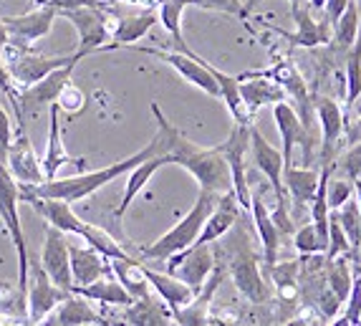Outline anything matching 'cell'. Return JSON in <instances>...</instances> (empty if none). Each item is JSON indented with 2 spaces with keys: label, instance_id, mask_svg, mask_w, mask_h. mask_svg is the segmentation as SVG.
Returning a JSON list of instances; mask_svg holds the SVG:
<instances>
[{
  "label": "cell",
  "instance_id": "24",
  "mask_svg": "<svg viewBox=\"0 0 361 326\" xmlns=\"http://www.w3.org/2000/svg\"><path fill=\"white\" fill-rule=\"evenodd\" d=\"M68 258H71L73 286H86L91 281H97L99 276L111 271V263H109L106 255H102L89 243L86 246H76V243L68 241Z\"/></svg>",
  "mask_w": 361,
  "mask_h": 326
},
{
  "label": "cell",
  "instance_id": "2",
  "mask_svg": "<svg viewBox=\"0 0 361 326\" xmlns=\"http://www.w3.org/2000/svg\"><path fill=\"white\" fill-rule=\"evenodd\" d=\"M152 155H162L159 152V139L157 134L152 137V142L147 147H142L139 152H134L132 157H124L121 162L109 164L102 169H91V172H81V175L73 177H51V180H43L38 185H18L20 188V200L28 198H54V200H66V203H78V200H86L89 195H94L97 190H102L109 182L119 180L121 175H129V169L137 167L139 162H145Z\"/></svg>",
  "mask_w": 361,
  "mask_h": 326
},
{
  "label": "cell",
  "instance_id": "52",
  "mask_svg": "<svg viewBox=\"0 0 361 326\" xmlns=\"http://www.w3.org/2000/svg\"><path fill=\"white\" fill-rule=\"evenodd\" d=\"M308 6H311V11H324L326 0H308Z\"/></svg>",
  "mask_w": 361,
  "mask_h": 326
},
{
  "label": "cell",
  "instance_id": "8",
  "mask_svg": "<svg viewBox=\"0 0 361 326\" xmlns=\"http://www.w3.org/2000/svg\"><path fill=\"white\" fill-rule=\"evenodd\" d=\"M134 51L152 56V59L164 61V64H169V66H172L177 73H180V76L187 81V84L197 86L200 91H205V94H210V97L220 99V86H217V81H215V76H212V71L205 66V59L195 54V51L190 49V46H187L185 51H177V49L175 51L142 49V46H134Z\"/></svg>",
  "mask_w": 361,
  "mask_h": 326
},
{
  "label": "cell",
  "instance_id": "25",
  "mask_svg": "<svg viewBox=\"0 0 361 326\" xmlns=\"http://www.w3.org/2000/svg\"><path fill=\"white\" fill-rule=\"evenodd\" d=\"M43 324H56V326H89V324H106L104 316L97 308L91 306L89 298L78 296V294H68L59 306L46 316Z\"/></svg>",
  "mask_w": 361,
  "mask_h": 326
},
{
  "label": "cell",
  "instance_id": "34",
  "mask_svg": "<svg viewBox=\"0 0 361 326\" xmlns=\"http://www.w3.org/2000/svg\"><path fill=\"white\" fill-rule=\"evenodd\" d=\"M111 263V271L119 278V284L132 294L134 298H142L149 294V281H147L145 273V263H139L134 258H109Z\"/></svg>",
  "mask_w": 361,
  "mask_h": 326
},
{
  "label": "cell",
  "instance_id": "18",
  "mask_svg": "<svg viewBox=\"0 0 361 326\" xmlns=\"http://www.w3.org/2000/svg\"><path fill=\"white\" fill-rule=\"evenodd\" d=\"M311 6L308 3H303V6H295L290 8V16H293L295 20V33H288V30H281L276 28L278 36L288 38L290 46H295V49H316V46H324V43L331 41V23L329 20H316L313 18Z\"/></svg>",
  "mask_w": 361,
  "mask_h": 326
},
{
  "label": "cell",
  "instance_id": "28",
  "mask_svg": "<svg viewBox=\"0 0 361 326\" xmlns=\"http://www.w3.org/2000/svg\"><path fill=\"white\" fill-rule=\"evenodd\" d=\"M73 294L78 296L89 298V301H97V303H104V306H129L134 301V296L129 294L124 286L119 284V278L114 276V271L104 273L99 276L97 281H91L86 286H73Z\"/></svg>",
  "mask_w": 361,
  "mask_h": 326
},
{
  "label": "cell",
  "instance_id": "45",
  "mask_svg": "<svg viewBox=\"0 0 361 326\" xmlns=\"http://www.w3.org/2000/svg\"><path fill=\"white\" fill-rule=\"evenodd\" d=\"M56 104H59V109H61V111H66V114H78V111L86 107V94L78 89L76 84H71V81H68V84L61 89Z\"/></svg>",
  "mask_w": 361,
  "mask_h": 326
},
{
  "label": "cell",
  "instance_id": "17",
  "mask_svg": "<svg viewBox=\"0 0 361 326\" xmlns=\"http://www.w3.org/2000/svg\"><path fill=\"white\" fill-rule=\"evenodd\" d=\"M313 111L321 121V167H326V164H334V155L346 129V119L336 99L331 97H313Z\"/></svg>",
  "mask_w": 361,
  "mask_h": 326
},
{
  "label": "cell",
  "instance_id": "37",
  "mask_svg": "<svg viewBox=\"0 0 361 326\" xmlns=\"http://www.w3.org/2000/svg\"><path fill=\"white\" fill-rule=\"evenodd\" d=\"M359 28H361V3L359 0H349V6L341 13V18L334 23V33H336L334 38L338 41V46L351 49L356 36H359Z\"/></svg>",
  "mask_w": 361,
  "mask_h": 326
},
{
  "label": "cell",
  "instance_id": "13",
  "mask_svg": "<svg viewBox=\"0 0 361 326\" xmlns=\"http://www.w3.org/2000/svg\"><path fill=\"white\" fill-rule=\"evenodd\" d=\"M273 119H276V127L281 132V139H283V162L286 167L293 164V147L301 145L303 157L306 162H311V132L303 127L301 116L293 109V104L283 102L273 104Z\"/></svg>",
  "mask_w": 361,
  "mask_h": 326
},
{
  "label": "cell",
  "instance_id": "53",
  "mask_svg": "<svg viewBox=\"0 0 361 326\" xmlns=\"http://www.w3.org/2000/svg\"><path fill=\"white\" fill-rule=\"evenodd\" d=\"M290 3V8H295V6H303V3H308V0H288Z\"/></svg>",
  "mask_w": 361,
  "mask_h": 326
},
{
  "label": "cell",
  "instance_id": "39",
  "mask_svg": "<svg viewBox=\"0 0 361 326\" xmlns=\"http://www.w3.org/2000/svg\"><path fill=\"white\" fill-rule=\"evenodd\" d=\"M331 263V273H329V286L331 294L336 296L338 303H346L349 298L351 284H354V273H351V260H329Z\"/></svg>",
  "mask_w": 361,
  "mask_h": 326
},
{
  "label": "cell",
  "instance_id": "35",
  "mask_svg": "<svg viewBox=\"0 0 361 326\" xmlns=\"http://www.w3.org/2000/svg\"><path fill=\"white\" fill-rule=\"evenodd\" d=\"M185 8H190V0H162L159 6H157V13H159V23L164 25L172 41H175V49L177 51H185L187 43L185 36H182V13Z\"/></svg>",
  "mask_w": 361,
  "mask_h": 326
},
{
  "label": "cell",
  "instance_id": "12",
  "mask_svg": "<svg viewBox=\"0 0 361 326\" xmlns=\"http://www.w3.org/2000/svg\"><path fill=\"white\" fill-rule=\"evenodd\" d=\"M6 167L18 185H38V182L46 180L43 162L38 159L36 152H33V145H30L25 127H18V137H13L11 147H8Z\"/></svg>",
  "mask_w": 361,
  "mask_h": 326
},
{
  "label": "cell",
  "instance_id": "11",
  "mask_svg": "<svg viewBox=\"0 0 361 326\" xmlns=\"http://www.w3.org/2000/svg\"><path fill=\"white\" fill-rule=\"evenodd\" d=\"M215 268V253H212V243H192L190 248L167 258V271L182 278L187 286L195 291L202 289L207 276Z\"/></svg>",
  "mask_w": 361,
  "mask_h": 326
},
{
  "label": "cell",
  "instance_id": "15",
  "mask_svg": "<svg viewBox=\"0 0 361 326\" xmlns=\"http://www.w3.org/2000/svg\"><path fill=\"white\" fill-rule=\"evenodd\" d=\"M41 268L49 273V278L61 289H73L71 276V258H68V238L63 230L49 225L46 228V243L41 253Z\"/></svg>",
  "mask_w": 361,
  "mask_h": 326
},
{
  "label": "cell",
  "instance_id": "32",
  "mask_svg": "<svg viewBox=\"0 0 361 326\" xmlns=\"http://www.w3.org/2000/svg\"><path fill=\"white\" fill-rule=\"evenodd\" d=\"M124 321L127 324H154V326H162V324H169L172 319V311H169L167 303L157 301L152 294L142 298H134L129 306H124Z\"/></svg>",
  "mask_w": 361,
  "mask_h": 326
},
{
  "label": "cell",
  "instance_id": "33",
  "mask_svg": "<svg viewBox=\"0 0 361 326\" xmlns=\"http://www.w3.org/2000/svg\"><path fill=\"white\" fill-rule=\"evenodd\" d=\"M43 172H46V180L51 177H59L61 167L63 164H71L76 159L68 157L66 147L61 142V127H59V104H51V119H49V150L43 155Z\"/></svg>",
  "mask_w": 361,
  "mask_h": 326
},
{
  "label": "cell",
  "instance_id": "30",
  "mask_svg": "<svg viewBox=\"0 0 361 326\" xmlns=\"http://www.w3.org/2000/svg\"><path fill=\"white\" fill-rule=\"evenodd\" d=\"M145 273H147V281H149V286L157 291V294H159V298L167 303L172 314H175V311H180L182 306H187V303L195 298V294H197L192 286H187L182 278L175 276V273L152 271L149 266H145Z\"/></svg>",
  "mask_w": 361,
  "mask_h": 326
},
{
  "label": "cell",
  "instance_id": "46",
  "mask_svg": "<svg viewBox=\"0 0 361 326\" xmlns=\"http://www.w3.org/2000/svg\"><path fill=\"white\" fill-rule=\"evenodd\" d=\"M0 94H3V97H8V102H11L13 107H16V102H18V94H20V89L16 86V81H13L11 71H8L3 54H0Z\"/></svg>",
  "mask_w": 361,
  "mask_h": 326
},
{
  "label": "cell",
  "instance_id": "29",
  "mask_svg": "<svg viewBox=\"0 0 361 326\" xmlns=\"http://www.w3.org/2000/svg\"><path fill=\"white\" fill-rule=\"evenodd\" d=\"M250 215H253V223H255V228H258L265 266L271 268L273 263H278V250H281V238L283 236H281L278 225L273 223L271 210L265 207L260 195H250Z\"/></svg>",
  "mask_w": 361,
  "mask_h": 326
},
{
  "label": "cell",
  "instance_id": "54",
  "mask_svg": "<svg viewBox=\"0 0 361 326\" xmlns=\"http://www.w3.org/2000/svg\"><path fill=\"white\" fill-rule=\"evenodd\" d=\"M359 268H361V260H359Z\"/></svg>",
  "mask_w": 361,
  "mask_h": 326
},
{
  "label": "cell",
  "instance_id": "26",
  "mask_svg": "<svg viewBox=\"0 0 361 326\" xmlns=\"http://www.w3.org/2000/svg\"><path fill=\"white\" fill-rule=\"evenodd\" d=\"M319 175L321 167H286L283 169V185L288 190L290 200H293V212L290 215H301L308 210L316 188H319Z\"/></svg>",
  "mask_w": 361,
  "mask_h": 326
},
{
  "label": "cell",
  "instance_id": "14",
  "mask_svg": "<svg viewBox=\"0 0 361 326\" xmlns=\"http://www.w3.org/2000/svg\"><path fill=\"white\" fill-rule=\"evenodd\" d=\"M71 291L61 289L49 278V273L43 271L41 266L33 271V278L28 284V296H25V314H28L30 324H43L46 316L59 306Z\"/></svg>",
  "mask_w": 361,
  "mask_h": 326
},
{
  "label": "cell",
  "instance_id": "9",
  "mask_svg": "<svg viewBox=\"0 0 361 326\" xmlns=\"http://www.w3.org/2000/svg\"><path fill=\"white\" fill-rule=\"evenodd\" d=\"M78 61H71V64H66V66L56 68V71H51L46 79H41L38 84L28 86V89H20L18 94V102H16V116H18V124L20 127H25V119L28 116H33L36 111H41L43 107H51V104H56V99H59L61 89L71 81V73L73 68H76Z\"/></svg>",
  "mask_w": 361,
  "mask_h": 326
},
{
  "label": "cell",
  "instance_id": "10",
  "mask_svg": "<svg viewBox=\"0 0 361 326\" xmlns=\"http://www.w3.org/2000/svg\"><path fill=\"white\" fill-rule=\"evenodd\" d=\"M68 23L76 28L78 33V49L86 54H97L104 51L109 41H111V18L104 6L99 8H73V11L61 13Z\"/></svg>",
  "mask_w": 361,
  "mask_h": 326
},
{
  "label": "cell",
  "instance_id": "50",
  "mask_svg": "<svg viewBox=\"0 0 361 326\" xmlns=\"http://www.w3.org/2000/svg\"><path fill=\"white\" fill-rule=\"evenodd\" d=\"M11 41V33H8L6 23H3V16H0V51L6 49V43Z\"/></svg>",
  "mask_w": 361,
  "mask_h": 326
},
{
  "label": "cell",
  "instance_id": "20",
  "mask_svg": "<svg viewBox=\"0 0 361 326\" xmlns=\"http://www.w3.org/2000/svg\"><path fill=\"white\" fill-rule=\"evenodd\" d=\"M268 76H273V79L278 81V84L283 86L286 97H293V109L298 111V116H301L303 127L311 132V119H313V97L308 94L306 89V81H303V76L298 73V68L290 64V61H281V64H276V66L268 71Z\"/></svg>",
  "mask_w": 361,
  "mask_h": 326
},
{
  "label": "cell",
  "instance_id": "7",
  "mask_svg": "<svg viewBox=\"0 0 361 326\" xmlns=\"http://www.w3.org/2000/svg\"><path fill=\"white\" fill-rule=\"evenodd\" d=\"M217 150L223 152L225 159H228L235 198H238L243 210L250 212V195L253 193H250V180H247V169H245V157L247 152H250V124H238L235 121L228 139H225L223 145H217Z\"/></svg>",
  "mask_w": 361,
  "mask_h": 326
},
{
  "label": "cell",
  "instance_id": "5",
  "mask_svg": "<svg viewBox=\"0 0 361 326\" xmlns=\"http://www.w3.org/2000/svg\"><path fill=\"white\" fill-rule=\"evenodd\" d=\"M18 203H20L18 182L13 180L6 162L0 159V220H3V225H6L8 233H11L13 248H16V255H18L20 298H23V303H25V296H28V248H25L23 228H20Z\"/></svg>",
  "mask_w": 361,
  "mask_h": 326
},
{
  "label": "cell",
  "instance_id": "51",
  "mask_svg": "<svg viewBox=\"0 0 361 326\" xmlns=\"http://www.w3.org/2000/svg\"><path fill=\"white\" fill-rule=\"evenodd\" d=\"M354 190H356V205H359V215H361V180L354 182Z\"/></svg>",
  "mask_w": 361,
  "mask_h": 326
},
{
  "label": "cell",
  "instance_id": "6",
  "mask_svg": "<svg viewBox=\"0 0 361 326\" xmlns=\"http://www.w3.org/2000/svg\"><path fill=\"white\" fill-rule=\"evenodd\" d=\"M228 271L233 276L235 289L240 291L247 301L253 303H265L271 291L265 284L263 273L258 268V258H255L253 248L247 243L245 233H238L235 241H228Z\"/></svg>",
  "mask_w": 361,
  "mask_h": 326
},
{
  "label": "cell",
  "instance_id": "23",
  "mask_svg": "<svg viewBox=\"0 0 361 326\" xmlns=\"http://www.w3.org/2000/svg\"><path fill=\"white\" fill-rule=\"evenodd\" d=\"M238 210H240V203H238L233 190L220 195L195 243H215L223 236H228L230 230L235 228V223H238Z\"/></svg>",
  "mask_w": 361,
  "mask_h": 326
},
{
  "label": "cell",
  "instance_id": "44",
  "mask_svg": "<svg viewBox=\"0 0 361 326\" xmlns=\"http://www.w3.org/2000/svg\"><path fill=\"white\" fill-rule=\"evenodd\" d=\"M351 195H354V182L346 180V177H334V172H331L329 180H326V200H329V207L338 210Z\"/></svg>",
  "mask_w": 361,
  "mask_h": 326
},
{
  "label": "cell",
  "instance_id": "16",
  "mask_svg": "<svg viewBox=\"0 0 361 326\" xmlns=\"http://www.w3.org/2000/svg\"><path fill=\"white\" fill-rule=\"evenodd\" d=\"M56 16H59V11L54 6H36L23 16H8V18H3V23H6L13 43L30 46V43L41 41L43 36H49Z\"/></svg>",
  "mask_w": 361,
  "mask_h": 326
},
{
  "label": "cell",
  "instance_id": "41",
  "mask_svg": "<svg viewBox=\"0 0 361 326\" xmlns=\"http://www.w3.org/2000/svg\"><path fill=\"white\" fill-rule=\"evenodd\" d=\"M293 246H295V250H298V253H303V255L326 253V241L321 238V233L316 230V225H313V223H306V225H301V228L295 230Z\"/></svg>",
  "mask_w": 361,
  "mask_h": 326
},
{
  "label": "cell",
  "instance_id": "22",
  "mask_svg": "<svg viewBox=\"0 0 361 326\" xmlns=\"http://www.w3.org/2000/svg\"><path fill=\"white\" fill-rule=\"evenodd\" d=\"M223 276H225V266H217L215 263V268H212V273L207 276L205 284H202V289L195 294V298L187 303V306L175 311L172 319L185 326L210 324V301H212V296H215V291L220 289V284H223Z\"/></svg>",
  "mask_w": 361,
  "mask_h": 326
},
{
  "label": "cell",
  "instance_id": "47",
  "mask_svg": "<svg viewBox=\"0 0 361 326\" xmlns=\"http://www.w3.org/2000/svg\"><path fill=\"white\" fill-rule=\"evenodd\" d=\"M49 6H54L59 13L63 11H73V8H99L106 6L104 0H49Z\"/></svg>",
  "mask_w": 361,
  "mask_h": 326
},
{
  "label": "cell",
  "instance_id": "19",
  "mask_svg": "<svg viewBox=\"0 0 361 326\" xmlns=\"http://www.w3.org/2000/svg\"><path fill=\"white\" fill-rule=\"evenodd\" d=\"M250 157H253L255 167L268 177L271 182L273 193H276V200L286 198V185H283V152H278L276 147L268 142V139L260 134V129L255 124H250Z\"/></svg>",
  "mask_w": 361,
  "mask_h": 326
},
{
  "label": "cell",
  "instance_id": "38",
  "mask_svg": "<svg viewBox=\"0 0 361 326\" xmlns=\"http://www.w3.org/2000/svg\"><path fill=\"white\" fill-rule=\"evenodd\" d=\"M361 97V28L346 59V109H354Z\"/></svg>",
  "mask_w": 361,
  "mask_h": 326
},
{
  "label": "cell",
  "instance_id": "49",
  "mask_svg": "<svg viewBox=\"0 0 361 326\" xmlns=\"http://www.w3.org/2000/svg\"><path fill=\"white\" fill-rule=\"evenodd\" d=\"M359 139H361V114H359V119L349 127V145L351 142H359Z\"/></svg>",
  "mask_w": 361,
  "mask_h": 326
},
{
  "label": "cell",
  "instance_id": "42",
  "mask_svg": "<svg viewBox=\"0 0 361 326\" xmlns=\"http://www.w3.org/2000/svg\"><path fill=\"white\" fill-rule=\"evenodd\" d=\"M331 172H338V177L346 180H361V139L351 142L349 150L343 152L341 159L336 164H331Z\"/></svg>",
  "mask_w": 361,
  "mask_h": 326
},
{
  "label": "cell",
  "instance_id": "48",
  "mask_svg": "<svg viewBox=\"0 0 361 326\" xmlns=\"http://www.w3.org/2000/svg\"><path fill=\"white\" fill-rule=\"evenodd\" d=\"M346 6H349V0H326V6H324L326 20L334 25L338 18H341V13L346 11Z\"/></svg>",
  "mask_w": 361,
  "mask_h": 326
},
{
  "label": "cell",
  "instance_id": "40",
  "mask_svg": "<svg viewBox=\"0 0 361 326\" xmlns=\"http://www.w3.org/2000/svg\"><path fill=\"white\" fill-rule=\"evenodd\" d=\"M326 258H349L351 260V243L343 233L341 223H338L336 210H331V220H329V246H326Z\"/></svg>",
  "mask_w": 361,
  "mask_h": 326
},
{
  "label": "cell",
  "instance_id": "4",
  "mask_svg": "<svg viewBox=\"0 0 361 326\" xmlns=\"http://www.w3.org/2000/svg\"><path fill=\"white\" fill-rule=\"evenodd\" d=\"M0 54H3V59H6V66H8V71H11L13 81H16L18 89H28V86L46 79V76H49L51 71H56V68L89 56L81 49H76L68 56H46V54L30 51L28 46H18V43H13V41H8L6 49L0 51Z\"/></svg>",
  "mask_w": 361,
  "mask_h": 326
},
{
  "label": "cell",
  "instance_id": "21",
  "mask_svg": "<svg viewBox=\"0 0 361 326\" xmlns=\"http://www.w3.org/2000/svg\"><path fill=\"white\" fill-rule=\"evenodd\" d=\"M159 23V13L157 8H142L139 13L119 16L116 25L111 28V41L104 46V51H114L121 46H134L139 38H145L152 30V25Z\"/></svg>",
  "mask_w": 361,
  "mask_h": 326
},
{
  "label": "cell",
  "instance_id": "27",
  "mask_svg": "<svg viewBox=\"0 0 361 326\" xmlns=\"http://www.w3.org/2000/svg\"><path fill=\"white\" fill-rule=\"evenodd\" d=\"M240 79V97L243 102H245L247 111L250 114H258L260 107H268V104H278L286 99V91L283 86L278 84L276 79H268V76H263V73H255L253 79H247V76H238Z\"/></svg>",
  "mask_w": 361,
  "mask_h": 326
},
{
  "label": "cell",
  "instance_id": "36",
  "mask_svg": "<svg viewBox=\"0 0 361 326\" xmlns=\"http://www.w3.org/2000/svg\"><path fill=\"white\" fill-rule=\"evenodd\" d=\"M338 223H341L343 233L349 238L351 243V263L359 266L361 260V215H359V205H356L354 200H346L341 207L336 210Z\"/></svg>",
  "mask_w": 361,
  "mask_h": 326
},
{
  "label": "cell",
  "instance_id": "1",
  "mask_svg": "<svg viewBox=\"0 0 361 326\" xmlns=\"http://www.w3.org/2000/svg\"><path fill=\"white\" fill-rule=\"evenodd\" d=\"M152 114L157 119V139H159V152L167 155L169 164H180L197 180L200 190L223 195L233 190V177L225 155L217 147H200L192 139H187L177 127L169 124L162 114V109L152 104Z\"/></svg>",
  "mask_w": 361,
  "mask_h": 326
},
{
  "label": "cell",
  "instance_id": "43",
  "mask_svg": "<svg viewBox=\"0 0 361 326\" xmlns=\"http://www.w3.org/2000/svg\"><path fill=\"white\" fill-rule=\"evenodd\" d=\"M346 311L338 316L334 324L343 326V324H361V268L354 273V284H351L349 298H346Z\"/></svg>",
  "mask_w": 361,
  "mask_h": 326
},
{
  "label": "cell",
  "instance_id": "3",
  "mask_svg": "<svg viewBox=\"0 0 361 326\" xmlns=\"http://www.w3.org/2000/svg\"><path fill=\"white\" fill-rule=\"evenodd\" d=\"M217 198H220L217 193L200 190L197 200H195V205L190 207V212L182 217L180 223L172 225L164 236L157 238L152 246L142 248V258L145 260H167L169 255H175V253H180V250H185V248L192 246V243L197 241L202 225H205L207 215H210L212 207H215Z\"/></svg>",
  "mask_w": 361,
  "mask_h": 326
},
{
  "label": "cell",
  "instance_id": "31",
  "mask_svg": "<svg viewBox=\"0 0 361 326\" xmlns=\"http://www.w3.org/2000/svg\"><path fill=\"white\" fill-rule=\"evenodd\" d=\"M164 164H169L167 155H152V157H147L145 162H139L137 167L129 169L127 188H124V195H121L119 207L114 210L116 220H121V217L127 215V210H129V205L134 203V198H137V195L142 193V190H145V185L152 180V175H154L157 169H162Z\"/></svg>",
  "mask_w": 361,
  "mask_h": 326
}]
</instances>
